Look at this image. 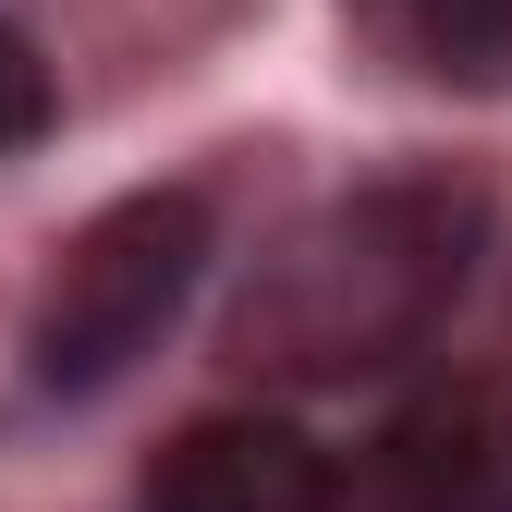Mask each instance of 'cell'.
<instances>
[{"mask_svg": "<svg viewBox=\"0 0 512 512\" xmlns=\"http://www.w3.org/2000/svg\"><path fill=\"white\" fill-rule=\"evenodd\" d=\"M488 244L476 183L452 171H391V183H354V196L305 208L256 281L232 305V366L256 378H293V391H342V378H378L427 354V330L464 305V269Z\"/></svg>", "mask_w": 512, "mask_h": 512, "instance_id": "obj_1", "label": "cell"}, {"mask_svg": "<svg viewBox=\"0 0 512 512\" xmlns=\"http://www.w3.org/2000/svg\"><path fill=\"white\" fill-rule=\"evenodd\" d=\"M196 269H208V196H196V183H147V196L98 208L74 244L49 256V281H37L25 378L61 391V403L110 391L135 354H159V330L183 317Z\"/></svg>", "mask_w": 512, "mask_h": 512, "instance_id": "obj_2", "label": "cell"}, {"mask_svg": "<svg viewBox=\"0 0 512 512\" xmlns=\"http://www.w3.org/2000/svg\"><path fill=\"white\" fill-rule=\"evenodd\" d=\"M366 512H512V378H452L391 415Z\"/></svg>", "mask_w": 512, "mask_h": 512, "instance_id": "obj_3", "label": "cell"}, {"mask_svg": "<svg viewBox=\"0 0 512 512\" xmlns=\"http://www.w3.org/2000/svg\"><path fill=\"white\" fill-rule=\"evenodd\" d=\"M147 512H342V464L281 415H196L147 464Z\"/></svg>", "mask_w": 512, "mask_h": 512, "instance_id": "obj_4", "label": "cell"}, {"mask_svg": "<svg viewBox=\"0 0 512 512\" xmlns=\"http://www.w3.org/2000/svg\"><path fill=\"white\" fill-rule=\"evenodd\" d=\"M415 74L439 86H512V0H366Z\"/></svg>", "mask_w": 512, "mask_h": 512, "instance_id": "obj_5", "label": "cell"}, {"mask_svg": "<svg viewBox=\"0 0 512 512\" xmlns=\"http://www.w3.org/2000/svg\"><path fill=\"white\" fill-rule=\"evenodd\" d=\"M37 135H49V61H37L13 25H0V159L37 147Z\"/></svg>", "mask_w": 512, "mask_h": 512, "instance_id": "obj_6", "label": "cell"}]
</instances>
